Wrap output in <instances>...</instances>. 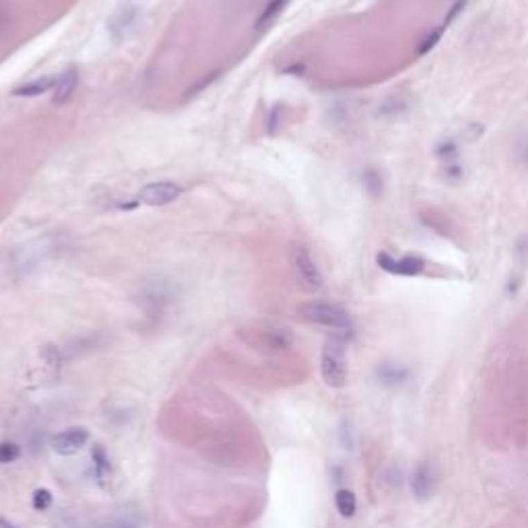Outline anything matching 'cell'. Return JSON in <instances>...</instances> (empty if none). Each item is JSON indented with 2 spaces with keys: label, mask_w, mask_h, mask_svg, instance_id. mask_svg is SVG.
<instances>
[{
  "label": "cell",
  "mask_w": 528,
  "mask_h": 528,
  "mask_svg": "<svg viewBox=\"0 0 528 528\" xmlns=\"http://www.w3.org/2000/svg\"><path fill=\"white\" fill-rule=\"evenodd\" d=\"M0 528H17V527H15L12 522H8L6 518H2V516H0Z\"/></svg>",
  "instance_id": "cell-18"
},
{
  "label": "cell",
  "mask_w": 528,
  "mask_h": 528,
  "mask_svg": "<svg viewBox=\"0 0 528 528\" xmlns=\"http://www.w3.org/2000/svg\"><path fill=\"white\" fill-rule=\"evenodd\" d=\"M287 2H289V0H272V2L264 8V12H263V17H261V21H258V25H261V27H266L268 23H272V21L279 17V12L287 6Z\"/></svg>",
  "instance_id": "cell-12"
},
{
  "label": "cell",
  "mask_w": 528,
  "mask_h": 528,
  "mask_svg": "<svg viewBox=\"0 0 528 528\" xmlns=\"http://www.w3.org/2000/svg\"><path fill=\"white\" fill-rule=\"evenodd\" d=\"M297 316L310 324L351 331V316L337 303L331 301H308L297 308Z\"/></svg>",
  "instance_id": "cell-1"
},
{
  "label": "cell",
  "mask_w": 528,
  "mask_h": 528,
  "mask_svg": "<svg viewBox=\"0 0 528 528\" xmlns=\"http://www.w3.org/2000/svg\"><path fill=\"white\" fill-rule=\"evenodd\" d=\"M21 456V448L15 441H0V464H10Z\"/></svg>",
  "instance_id": "cell-14"
},
{
  "label": "cell",
  "mask_w": 528,
  "mask_h": 528,
  "mask_svg": "<svg viewBox=\"0 0 528 528\" xmlns=\"http://www.w3.org/2000/svg\"><path fill=\"white\" fill-rule=\"evenodd\" d=\"M434 485H436V473H434V466L430 462H421L413 475V481H411V487H413V493L417 500H428L432 498L434 493Z\"/></svg>",
  "instance_id": "cell-8"
},
{
  "label": "cell",
  "mask_w": 528,
  "mask_h": 528,
  "mask_svg": "<svg viewBox=\"0 0 528 528\" xmlns=\"http://www.w3.org/2000/svg\"><path fill=\"white\" fill-rule=\"evenodd\" d=\"M89 438L91 436H89L85 428H71V430H64V432L52 436L50 446L60 456H73V454L81 452L87 446Z\"/></svg>",
  "instance_id": "cell-5"
},
{
  "label": "cell",
  "mask_w": 528,
  "mask_h": 528,
  "mask_svg": "<svg viewBox=\"0 0 528 528\" xmlns=\"http://www.w3.org/2000/svg\"><path fill=\"white\" fill-rule=\"evenodd\" d=\"M335 506L343 518H353L357 512V498L351 489H339L335 495Z\"/></svg>",
  "instance_id": "cell-10"
},
{
  "label": "cell",
  "mask_w": 528,
  "mask_h": 528,
  "mask_svg": "<svg viewBox=\"0 0 528 528\" xmlns=\"http://www.w3.org/2000/svg\"><path fill=\"white\" fill-rule=\"evenodd\" d=\"M322 380L331 388H343L347 384V351L343 339H331L320 355Z\"/></svg>",
  "instance_id": "cell-2"
},
{
  "label": "cell",
  "mask_w": 528,
  "mask_h": 528,
  "mask_svg": "<svg viewBox=\"0 0 528 528\" xmlns=\"http://www.w3.org/2000/svg\"><path fill=\"white\" fill-rule=\"evenodd\" d=\"M466 2H468V0H456V2L452 4V8L448 10V15H446V19H443V27H448V25H450V23H452V21H454V19H456L462 10H464Z\"/></svg>",
  "instance_id": "cell-16"
},
{
  "label": "cell",
  "mask_w": 528,
  "mask_h": 528,
  "mask_svg": "<svg viewBox=\"0 0 528 528\" xmlns=\"http://www.w3.org/2000/svg\"><path fill=\"white\" fill-rule=\"evenodd\" d=\"M376 263L380 268H384L386 272H390V274H403V276H415V274H421L423 272V268H425V263H423V258H419V256H405V258H401V261H394L390 254H386V252H380L378 254V258H376Z\"/></svg>",
  "instance_id": "cell-6"
},
{
  "label": "cell",
  "mask_w": 528,
  "mask_h": 528,
  "mask_svg": "<svg viewBox=\"0 0 528 528\" xmlns=\"http://www.w3.org/2000/svg\"><path fill=\"white\" fill-rule=\"evenodd\" d=\"M443 25H440L438 29H434V31H430V35L428 37H423V42L419 44V54L423 56V54H428L430 50H434L436 48V44L441 39V33H443Z\"/></svg>",
  "instance_id": "cell-15"
},
{
  "label": "cell",
  "mask_w": 528,
  "mask_h": 528,
  "mask_svg": "<svg viewBox=\"0 0 528 528\" xmlns=\"http://www.w3.org/2000/svg\"><path fill=\"white\" fill-rule=\"evenodd\" d=\"M363 182H365V186L369 188V192H373V194H378V192L382 190L380 177L376 176L373 172H365V174H363Z\"/></svg>",
  "instance_id": "cell-17"
},
{
  "label": "cell",
  "mask_w": 528,
  "mask_h": 528,
  "mask_svg": "<svg viewBox=\"0 0 528 528\" xmlns=\"http://www.w3.org/2000/svg\"><path fill=\"white\" fill-rule=\"evenodd\" d=\"M182 192H184L182 186L174 182H153L139 192V200L149 206H164L174 202Z\"/></svg>",
  "instance_id": "cell-4"
},
{
  "label": "cell",
  "mask_w": 528,
  "mask_h": 528,
  "mask_svg": "<svg viewBox=\"0 0 528 528\" xmlns=\"http://www.w3.org/2000/svg\"><path fill=\"white\" fill-rule=\"evenodd\" d=\"M52 502H54V498H52V491H50V489H35V493H33V498H31V506H33V510H37V512H46V510L52 506Z\"/></svg>",
  "instance_id": "cell-13"
},
{
  "label": "cell",
  "mask_w": 528,
  "mask_h": 528,
  "mask_svg": "<svg viewBox=\"0 0 528 528\" xmlns=\"http://www.w3.org/2000/svg\"><path fill=\"white\" fill-rule=\"evenodd\" d=\"M54 85H56L54 77H37L29 83H23V85L12 89L10 95L12 97H37V95L48 93V91H54Z\"/></svg>",
  "instance_id": "cell-9"
},
{
  "label": "cell",
  "mask_w": 528,
  "mask_h": 528,
  "mask_svg": "<svg viewBox=\"0 0 528 528\" xmlns=\"http://www.w3.org/2000/svg\"><path fill=\"white\" fill-rule=\"evenodd\" d=\"M91 458H93L95 475H97V479L103 483V481L109 477V460H107V454H105V450H103L101 446H93Z\"/></svg>",
  "instance_id": "cell-11"
},
{
  "label": "cell",
  "mask_w": 528,
  "mask_h": 528,
  "mask_svg": "<svg viewBox=\"0 0 528 528\" xmlns=\"http://www.w3.org/2000/svg\"><path fill=\"white\" fill-rule=\"evenodd\" d=\"M291 264H293V272L299 281V285L308 291H318L324 283L320 268L316 266L310 250L301 244H295L291 248Z\"/></svg>",
  "instance_id": "cell-3"
},
{
  "label": "cell",
  "mask_w": 528,
  "mask_h": 528,
  "mask_svg": "<svg viewBox=\"0 0 528 528\" xmlns=\"http://www.w3.org/2000/svg\"><path fill=\"white\" fill-rule=\"evenodd\" d=\"M79 87V69L77 67H69L58 79H56V85H54V95H52V103L54 105H64L73 99L75 91Z\"/></svg>",
  "instance_id": "cell-7"
}]
</instances>
